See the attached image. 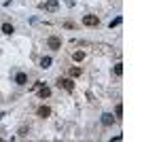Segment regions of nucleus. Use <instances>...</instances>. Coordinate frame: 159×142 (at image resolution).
I'll return each instance as SVG.
<instances>
[{
  "mask_svg": "<svg viewBox=\"0 0 159 142\" xmlns=\"http://www.w3.org/2000/svg\"><path fill=\"white\" fill-rule=\"evenodd\" d=\"M83 23H85V26H89V28H93V26H98V23H100V19H98L96 15H85V17H83Z\"/></svg>",
  "mask_w": 159,
  "mask_h": 142,
  "instance_id": "3",
  "label": "nucleus"
},
{
  "mask_svg": "<svg viewBox=\"0 0 159 142\" xmlns=\"http://www.w3.org/2000/svg\"><path fill=\"white\" fill-rule=\"evenodd\" d=\"M121 21H123V19H121V17H115V19H113V21H110V28H117V26H119Z\"/></svg>",
  "mask_w": 159,
  "mask_h": 142,
  "instance_id": "14",
  "label": "nucleus"
},
{
  "mask_svg": "<svg viewBox=\"0 0 159 142\" xmlns=\"http://www.w3.org/2000/svg\"><path fill=\"white\" fill-rule=\"evenodd\" d=\"M38 115H40V117H49V115H51V108H49V106H40Z\"/></svg>",
  "mask_w": 159,
  "mask_h": 142,
  "instance_id": "9",
  "label": "nucleus"
},
{
  "mask_svg": "<svg viewBox=\"0 0 159 142\" xmlns=\"http://www.w3.org/2000/svg\"><path fill=\"white\" fill-rule=\"evenodd\" d=\"M26 81H28V74L26 72H17L15 74V83L17 85H26Z\"/></svg>",
  "mask_w": 159,
  "mask_h": 142,
  "instance_id": "7",
  "label": "nucleus"
},
{
  "mask_svg": "<svg viewBox=\"0 0 159 142\" xmlns=\"http://www.w3.org/2000/svg\"><path fill=\"white\" fill-rule=\"evenodd\" d=\"M115 115H117V117H121V115H123V104H117V108H115Z\"/></svg>",
  "mask_w": 159,
  "mask_h": 142,
  "instance_id": "15",
  "label": "nucleus"
},
{
  "mask_svg": "<svg viewBox=\"0 0 159 142\" xmlns=\"http://www.w3.org/2000/svg\"><path fill=\"white\" fill-rule=\"evenodd\" d=\"M47 45H49V49H53V51H57V49L62 47V38H60V36H51V38L47 41Z\"/></svg>",
  "mask_w": 159,
  "mask_h": 142,
  "instance_id": "2",
  "label": "nucleus"
},
{
  "mask_svg": "<svg viewBox=\"0 0 159 142\" xmlns=\"http://www.w3.org/2000/svg\"><path fill=\"white\" fill-rule=\"evenodd\" d=\"M115 74H117V76L123 74V64H117V66H115Z\"/></svg>",
  "mask_w": 159,
  "mask_h": 142,
  "instance_id": "13",
  "label": "nucleus"
},
{
  "mask_svg": "<svg viewBox=\"0 0 159 142\" xmlns=\"http://www.w3.org/2000/svg\"><path fill=\"white\" fill-rule=\"evenodd\" d=\"M72 59H74V62H83V59H85V53H83V51H74V53H72Z\"/></svg>",
  "mask_w": 159,
  "mask_h": 142,
  "instance_id": "10",
  "label": "nucleus"
},
{
  "mask_svg": "<svg viewBox=\"0 0 159 142\" xmlns=\"http://www.w3.org/2000/svg\"><path fill=\"white\" fill-rule=\"evenodd\" d=\"M2 32H4V34H13V32H15V28H13L11 23H4V26H2Z\"/></svg>",
  "mask_w": 159,
  "mask_h": 142,
  "instance_id": "12",
  "label": "nucleus"
},
{
  "mask_svg": "<svg viewBox=\"0 0 159 142\" xmlns=\"http://www.w3.org/2000/svg\"><path fill=\"white\" fill-rule=\"evenodd\" d=\"M28 132H30L28 127H19V136H28Z\"/></svg>",
  "mask_w": 159,
  "mask_h": 142,
  "instance_id": "16",
  "label": "nucleus"
},
{
  "mask_svg": "<svg viewBox=\"0 0 159 142\" xmlns=\"http://www.w3.org/2000/svg\"><path fill=\"white\" fill-rule=\"evenodd\" d=\"M42 6H45V11H51V13H55V11L60 9V0H47Z\"/></svg>",
  "mask_w": 159,
  "mask_h": 142,
  "instance_id": "4",
  "label": "nucleus"
},
{
  "mask_svg": "<svg viewBox=\"0 0 159 142\" xmlns=\"http://www.w3.org/2000/svg\"><path fill=\"white\" fill-rule=\"evenodd\" d=\"M113 123H115V117H113L110 112H104V115H102V125L108 127V125H113Z\"/></svg>",
  "mask_w": 159,
  "mask_h": 142,
  "instance_id": "6",
  "label": "nucleus"
},
{
  "mask_svg": "<svg viewBox=\"0 0 159 142\" xmlns=\"http://www.w3.org/2000/svg\"><path fill=\"white\" fill-rule=\"evenodd\" d=\"M51 64H53L51 57H42V59H40V68H51Z\"/></svg>",
  "mask_w": 159,
  "mask_h": 142,
  "instance_id": "8",
  "label": "nucleus"
},
{
  "mask_svg": "<svg viewBox=\"0 0 159 142\" xmlns=\"http://www.w3.org/2000/svg\"><path fill=\"white\" fill-rule=\"evenodd\" d=\"M36 89H38V98H40V100H45V98H49V95H51V89H49L45 83H40Z\"/></svg>",
  "mask_w": 159,
  "mask_h": 142,
  "instance_id": "5",
  "label": "nucleus"
},
{
  "mask_svg": "<svg viewBox=\"0 0 159 142\" xmlns=\"http://www.w3.org/2000/svg\"><path fill=\"white\" fill-rule=\"evenodd\" d=\"M77 76H81V68L72 66V68H70V79H77Z\"/></svg>",
  "mask_w": 159,
  "mask_h": 142,
  "instance_id": "11",
  "label": "nucleus"
},
{
  "mask_svg": "<svg viewBox=\"0 0 159 142\" xmlns=\"http://www.w3.org/2000/svg\"><path fill=\"white\" fill-rule=\"evenodd\" d=\"M57 87H62V89H66V91H74V81L72 79H57Z\"/></svg>",
  "mask_w": 159,
  "mask_h": 142,
  "instance_id": "1",
  "label": "nucleus"
}]
</instances>
